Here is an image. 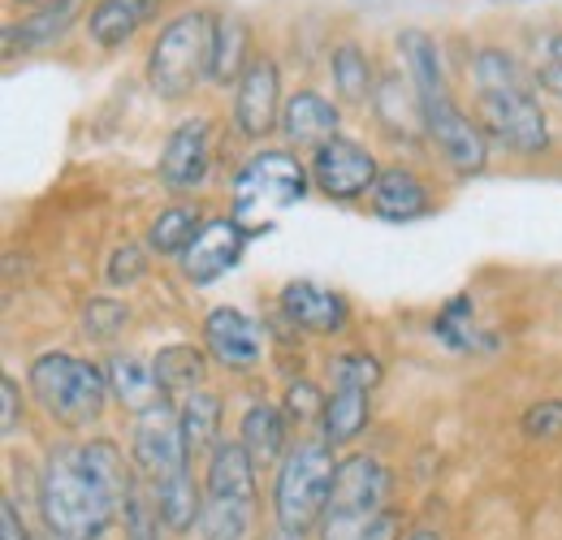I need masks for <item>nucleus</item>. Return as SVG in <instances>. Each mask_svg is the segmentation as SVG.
<instances>
[{
  "mask_svg": "<svg viewBox=\"0 0 562 540\" xmlns=\"http://www.w3.org/2000/svg\"><path fill=\"white\" fill-rule=\"evenodd\" d=\"M135 484L131 450L113 437L53 446L35 475V510L48 540H104L122 524Z\"/></svg>",
  "mask_w": 562,
  "mask_h": 540,
  "instance_id": "obj_1",
  "label": "nucleus"
},
{
  "mask_svg": "<svg viewBox=\"0 0 562 540\" xmlns=\"http://www.w3.org/2000/svg\"><path fill=\"white\" fill-rule=\"evenodd\" d=\"M472 78V104H476V122L485 126V135L515 151V156H541L550 151V117L541 109V82L537 74L519 66L515 53L506 48H481L468 66Z\"/></svg>",
  "mask_w": 562,
  "mask_h": 540,
  "instance_id": "obj_2",
  "label": "nucleus"
},
{
  "mask_svg": "<svg viewBox=\"0 0 562 540\" xmlns=\"http://www.w3.org/2000/svg\"><path fill=\"white\" fill-rule=\"evenodd\" d=\"M316 540H394V472L376 454H342Z\"/></svg>",
  "mask_w": 562,
  "mask_h": 540,
  "instance_id": "obj_3",
  "label": "nucleus"
},
{
  "mask_svg": "<svg viewBox=\"0 0 562 540\" xmlns=\"http://www.w3.org/2000/svg\"><path fill=\"white\" fill-rule=\"evenodd\" d=\"M26 390L40 403V410L61 424L66 432H87L100 424L104 406L113 403L109 368L95 359H82L70 350H44L26 368Z\"/></svg>",
  "mask_w": 562,
  "mask_h": 540,
  "instance_id": "obj_4",
  "label": "nucleus"
},
{
  "mask_svg": "<svg viewBox=\"0 0 562 540\" xmlns=\"http://www.w3.org/2000/svg\"><path fill=\"white\" fill-rule=\"evenodd\" d=\"M338 450L321 437V432H307V437H294V446L285 450L278 468H273V493H269V510L285 532H303V537H316L321 519H325V506H329V493H334V475H338Z\"/></svg>",
  "mask_w": 562,
  "mask_h": 540,
  "instance_id": "obj_5",
  "label": "nucleus"
},
{
  "mask_svg": "<svg viewBox=\"0 0 562 540\" xmlns=\"http://www.w3.org/2000/svg\"><path fill=\"white\" fill-rule=\"evenodd\" d=\"M312 191L307 160H299L290 147H256L229 182V216L251 229V238L269 234L281 212Z\"/></svg>",
  "mask_w": 562,
  "mask_h": 540,
  "instance_id": "obj_6",
  "label": "nucleus"
},
{
  "mask_svg": "<svg viewBox=\"0 0 562 540\" xmlns=\"http://www.w3.org/2000/svg\"><path fill=\"white\" fill-rule=\"evenodd\" d=\"M212 26L216 13L187 9L160 26V35L147 48V91L156 100H191L212 78Z\"/></svg>",
  "mask_w": 562,
  "mask_h": 540,
  "instance_id": "obj_7",
  "label": "nucleus"
},
{
  "mask_svg": "<svg viewBox=\"0 0 562 540\" xmlns=\"http://www.w3.org/2000/svg\"><path fill=\"white\" fill-rule=\"evenodd\" d=\"M131 463L139 472L143 484H165V480H178L195 468L191 450H187V437H182V419H178V406L156 403L139 410L131 419Z\"/></svg>",
  "mask_w": 562,
  "mask_h": 540,
  "instance_id": "obj_8",
  "label": "nucleus"
},
{
  "mask_svg": "<svg viewBox=\"0 0 562 540\" xmlns=\"http://www.w3.org/2000/svg\"><path fill=\"white\" fill-rule=\"evenodd\" d=\"M420 113H424V138L446 160V169H454L459 178H472V173H485L490 169L493 138L476 122V113H468L454 100V91H441V95L424 100Z\"/></svg>",
  "mask_w": 562,
  "mask_h": 540,
  "instance_id": "obj_9",
  "label": "nucleus"
},
{
  "mask_svg": "<svg viewBox=\"0 0 562 540\" xmlns=\"http://www.w3.org/2000/svg\"><path fill=\"white\" fill-rule=\"evenodd\" d=\"M307 173H312L316 195H325L329 203H355L372 195V187L381 178V160L368 143L338 135L307 156Z\"/></svg>",
  "mask_w": 562,
  "mask_h": 540,
  "instance_id": "obj_10",
  "label": "nucleus"
},
{
  "mask_svg": "<svg viewBox=\"0 0 562 540\" xmlns=\"http://www.w3.org/2000/svg\"><path fill=\"white\" fill-rule=\"evenodd\" d=\"M281 69L269 53H256L243 78L234 82V135L243 143H265L281 131Z\"/></svg>",
  "mask_w": 562,
  "mask_h": 540,
  "instance_id": "obj_11",
  "label": "nucleus"
},
{
  "mask_svg": "<svg viewBox=\"0 0 562 540\" xmlns=\"http://www.w3.org/2000/svg\"><path fill=\"white\" fill-rule=\"evenodd\" d=\"M200 334H204V350H209L212 363L234 372V376L256 372L260 359H265V329L243 307H229V303L212 307L204 325H200Z\"/></svg>",
  "mask_w": 562,
  "mask_h": 540,
  "instance_id": "obj_12",
  "label": "nucleus"
},
{
  "mask_svg": "<svg viewBox=\"0 0 562 540\" xmlns=\"http://www.w3.org/2000/svg\"><path fill=\"white\" fill-rule=\"evenodd\" d=\"M247 243H251V229L243 221H234L229 212L225 216H209L195 234V243L182 251L178 269L191 285H212L221 281L225 272H234L247 256Z\"/></svg>",
  "mask_w": 562,
  "mask_h": 540,
  "instance_id": "obj_13",
  "label": "nucleus"
},
{
  "mask_svg": "<svg viewBox=\"0 0 562 540\" xmlns=\"http://www.w3.org/2000/svg\"><path fill=\"white\" fill-rule=\"evenodd\" d=\"M278 307L285 316V325L307 334V338H338L351 325V303L338 290H329V285H321L312 277L285 281L278 294Z\"/></svg>",
  "mask_w": 562,
  "mask_h": 540,
  "instance_id": "obj_14",
  "label": "nucleus"
},
{
  "mask_svg": "<svg viewBox=\"0 0 562 540\" xmlns=\"http://www.w3.org/2000/svg\"><path fill=\"white\" fill-rule=\"evenodd\" d=\"M156 173L169 191H200L212 173V122L209 117H182L156 160Z\"/></svg>",
  "mask_w": 562,
  "mask_h": 540,
  "instance_id": "obj_15",
  "label": "nucleus"
},
{
  "mask_svg": "<svg viewBox=\"0 0 562 540\" xmlns=\"http://www.w3.org/2000/svg\"><path fill=\"white\" fill-rule=\"evenodd\" d=\"M342 109H338V100H329L325 91H316V87H299V91H290L285 95V109H281V147H307V151H316L321 143H329V138H338L342 131Z\"/></svg>",
  "mask_w": 562,
  "mask_h": 540,
  "instance_id": "obj_16",
  "label": "nucleus"
},
{
  "mask_svg": "<svg viewBox=\"0 0 562 540\" xmlns=\"http://www.w3.org/2000/svg\"><path fill=\"white\" fill-rule=\"evenodd\" d=\"M368 207L376 221H390V225H412L432 212V191L412 165H385L372 195H368Z\"/></svg>",
  "mask_w": 562,
  "mask_h": 540,
  "instance_id": "obj_17",
  "label": "nucleus"
},
{
  "mask_svg": "<svg viewBox=\"0 0 562 540\" xmlns=\"http://www.w3.org/2000/svg\"><path fill=\"white\" fill-rule=\"evenodd\" d=\"M160 9L165 0H95L82 18V31L100 53H122Z\"/></svg>",
  "mask_w": 562,
  "mask_h": 540,
  "instance_id": "obj_18",
  "label": "nucleus"
},
{
  "mask_svg": "<svg viewBox=\"0 0 562 540\" xmlns=\"http://www.w3.org/2000/svg\"><path fill=\"white\" fill-rule=\"evenodd\" d=\"M238 441L247 446V454L256 459V468H278L285 459V450L294 446L290 437V415L281 410V403L256 398L238 415Z\"/></svg>",
  "mask_w": 562,
  "mask_h": 540,
  "instance_id": "obj_19",
  "label": "nucleus"
},
{
  "mask_svg": "<svg viewBox=\"0 0 562 540\" xmlns=\"http://www.w3.org/2000/svg\"><path fill=\"white\" fill-rule=\"evenodd\" d=\"M70 22H74V4L70 9H31L26 18L4 22V31H0V48H4L9 61H13V57L44 53V48H53V44L70 31Z\"/></svg>",
  "mask_w": 562,
  "mask_h": 540,
  "instance_id": "obj_20",
  "label": "nucleus"
},
{
  "mask_svg": "<svg viewBox=\"0 0 562 540\" xmlns=\"http://www.w3.org/2000/svg\"><path fill=\"white\" fill-rule=\"evenodd\" d=\"M151 372H156L165 398H173V394L187 398V394L204 390V376H209V350L195 346V341H169V346H160V350L151 355Z\"/></svg>",
  "mask_w": 562,
  "mask_h": 540,
  "instance_id": "obj_21",
  "label": "nucleus"
},
{
  "mask_svg": "<svg viewBox=\"0 0 562 540\" xmlns=\"http://www.w3.org/2000/svg\"><path fill=\"white\" fill-rule=\"evenodd\" d=\"M109 390H113V403L122 406V410H131V415H139L147 406L165 403V390H160V381H156V372H151V359H139V355H113L109 363Z\"/></svg>",
  "mask_w": 562,
  "mask_h": 540,
  "instance_id": "obj_22",
  "label": "nucleus"
},
{
  "mask_svg": "<svg viewBox=\"0 0 562 540\" xmlns=\"http://www.w3.org/2000/svg\"><path fill=\"white\" fill-rule=\"evenodd\" d=\"M251 26L234 13H216L212 26V82L216 87H234L243 78V69L251 66Z\"/></svg>",
  "mask_w": 562,
  "mask_h": 540,
  "instance_id": "obj_23",
  "label": "nucleus"
},
{
  "mask_svg": "<svg viewBox=\"0 0 562 540\" xmlns=\"http://www.w3.org/2000/svg\"><path fill=\"white\" fill-rule=\"evenodd\" d=\"M221 415H225V403H221L216 390H195V394L182 398L178 419H182V437H187L191 459H209L212 450L225 441L221 437Z\"/></svg>",
  "mask_w": 562,
  "mask_h": 540,
  "instance_id": "obj_24",
  "label": "nucleus"
},
{
  "mask_svg": "<svg viewBox=\"0 0 562 540\" xmlns=\"http://www.w3.org/2000/svg\"><path fill=\"white\" fill-rule=\"evenodd\" d=\"M151 488V484H147ZM156 493V506L169 524L173 537H191L200 532V515H204V480H195V472L178 475V480H165L151 488Z\"/></svg>",
  "mask_w": 562,
  "mask_h": 540,
  "instance_id": "obj_25",
  "label": "nucleus"
},
{
  "mask_svg": "<svg viewBox=\"0 0 562 540\" xmlns=\"http://www.w3.org/2000/svg\"><path fill=\"white\" fill-rule=\"evenodd\" d=\"M368 419H372V394H363V390H329V403H325V415H321V437L334 450H342V446L363 437Z\"/></svg>",
  "mask_w": 562,
  "mask_h": 540,
  "instance_id": "obj_26",
  "label": "nucleus"
},
{
  "mask_svg": "<svg viewBox=\"0 0 562 540\" xmlns=\"http://www.w3.org/2000/svg\"><path fill=\"white\" fill-rule=\"evenodd\" d=\"M329 78H334V91L342 104H372V95H376L372 57L355 40H342L329 48Z\"/></svg>",
  "mask_w": 562,
  "mask_h": 540,
  "instance_id": "obj_27",
  "label": "nucleus"
},
{
  "mask_svg": "<svg viewBox=\"0 0 562 540\" xmlns=\"http://www.w3.org/2000/svg\"><path fill=\"white\" fill-rule=\"evenodd\" d=\"M200 225H204V216H200V207H191V203L160 207V212L151 216V225H147V251H151V256L182 260V251L195 243Z\"/></svg>",
  "mask_w": 562,
  "mask_h": 540,
  "instance_id": "obj_28",
  "label": "nucleus"
},
{
  "mask_svg": "<svg viewBox=\"0 0 562 540\" xmlns=\"http://www.w3.org/2000/svg\"><path fill=\"white\" fill-rule=\"evenodd\" d=\"M122 532H126V540L173 537V532H169V524H165V515H160V506H156V493L143 484L139 472H135V484H131L126 506H122Z\"/></svg>",
  "mask_w": 562,
  "mask_h": 540,
  "instance_id": "obj_29",
  "label": "nucleus"
},
{
  "mask_svg": "<svg viewBox=\"0 0 562 540\" xmlns=\"http://www.w3.org/2000/svg\"><path fill=\"white\" fill-rule=\"evenodd\" d=\"M329 381H334V390H363V394H372L385 381V368L368 350H342V355L329 359Z\"/></svg>",
  "mask_w": 562,
  "mask_h": 540,
  "instance_id": "obj_30",
  "label": "nucleus"
},
{
  "mask_svg": "<svg viewBox=\"0 0 562 540\" xmlns=\"http://www.w3.org/2000/svg\"><path fill=\"white\" fill-rule=\"evenodd\" d=\"M126 325H131V307H126L122 299L95 294V299H87V303H82V338L113 341Z\"/></svg>",
  "mask_w": 562,
  "mask_h": 540,
  "instance_id": "obj_31",
  "label": "nucleus"
},
{
  "mask_svg": "<svg viewBox=\"0 0 562 540\" xmlns=\"http://www.w3.org/2000/svg\"><path fill=\"white\" fill-rule=\"evenodd\" d=\"M325 403H329V394H321V385H316V381H307V376H294V381H285L281 410L290 415V424H299V428H307V424H321V415H325Z\"/></svg>",
  "mask_w": 562,
  "mask_h": 540,
  "instance_id": "obj_32",
  "label": "nucleus"
},
{
  "mask_svg": "<svg viewBox=\"0 0 562 540\" xmlns=\"http://www.w3.org/2000/svg\"><path fill=\"white\" fill-rule=\"evenodd\" d=\"M519 432L528 441H562V398H537L519 415Z\"/></svg>",
  "mask_w": 562,
  "mask_h": 540,
  "instance_id": "obj_33",
  "label": "nucleus"
},
{
  "mask_svg": "<svg viewBox=\"0 0 562 540\" xmlns=\"http://www.w3.org/2000/svg\"><path fill=\"white\" fill-rule=\"evenodd\" d=\"M532 74H537L541 91H550V95L562 100V31L541 40V48H537V69H532Z\"/></svg>",
  "mask_w": 562,
  "mask_h": 540,
  "instance_id": "obj_34",
  "label": "nucleus"
},
{
  "mask_svg": "<svg viewBox=\"0 0 562 540\" xmlns=\"http://www.w3.org/2000/svg\"><path fill=\"white\" fill-rule=\"evenodd\" d=\"M109 281L113 285H135L143 272H147V256H143V247H117L113 256H109Z\"/></svg>",
  "mask_w": 562,
  "mask_h": 540,
  "instance_id": "obj_35",
  "label": "nucleus"
},
{
  "mask_svg": "<svg viewBox=\"0 0 562 540\" xmlns=\"http://www.w3.org/2000/svg\"><path fill=\"white\" fill-rule=\"evenodd\" d=\"M0 398H4V410H0V437H13L22 428V415H26V398H22V385L4 372L0 376Z\"/></svg>",
  "mask_w": 562,
  "mask_h": 540,
  "instance_id": "obj_36",
  "label": "nucleus"
},
{
  "mask_svg": "<svg viewBox=\"0 0 562 540\" xmlns=\"http://www.w3.org/2000/svg\"><path fill=\"white\" fill-rule=\"evenodd\" d=\"M0 540H35L31 524H26V515H22V506H18L13 497L0 502Z\"/></svg>",
  "mask_w": 562,
  "mask_h": 540,
  "instance_id": "obj_37",
  "label": "nucleus"
},
{
  "mask_svg": "<svg viewBox=\"0 0 562 540\" xmlns=\"http://www.w3.org/2000/svg\"><path fill=\"white\" fill-rule=\"evenodd\" d=\"M394 540H446V532H441V528H432V524H416V528L398 532Z\"/></svg>",
  "mask_w": 562,
  "mask_h": 540,
  "instance_id": "obj_38",
  "label": "nucleus"
},
{
  "mask_svg": "<svg viewBox=\"0 0 562 540\" xmlns=\"http://www.w3.org/2000/svg\"><path fill=\"white\" fill-rule=\"evenodd\" d=\"M256 540H312V537H303V532H285V528H278V524H269Z\"/></svg>",
  "mask_w": 562,
  "mask_h": 540,
  "instance_id": "obj_39",
  "label": "nucleus"
},
{
  "mask_svg": "<svg viewBox=\"0 0 562 540\" xmlns=\"http://www.w3.org/2000/svg\"><path fill=\"white\" fill-rule=\"evenodd\" d=\"M13 4H22V9H70L74 0H13Z\"/></svg>",
  "mask_w": 562,
  "mask_h": 540,
  "instance_id": "obj_40",
  "label": "nucleus"
}]
</instances>
